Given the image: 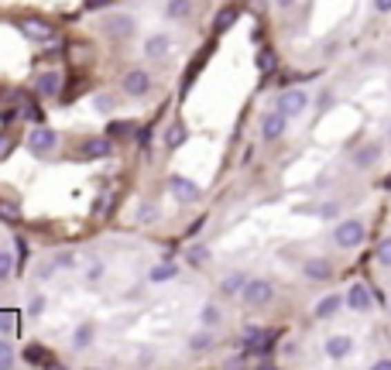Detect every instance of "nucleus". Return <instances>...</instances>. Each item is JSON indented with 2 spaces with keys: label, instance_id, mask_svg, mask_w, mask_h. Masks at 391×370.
Listing matches in <instances>:
<instances>
[{
  "label": "nucleus",
  "instance_id": "obj_25",
  "mask_svg": "<svg viewBox=\"0 0 391 370\" xmlns=\"http://www.w3.org/2000/svg\"><path fill=\"white\" fill-rule=\"evenodd\" d=\"M275 66H278L275 52H271V48H261V55H258V69H261L265 76H271V72H275Z\"/></svg>",
  "mask_w": 391,
  "mask_h": 370
},
{
  "label": "nucleus",
  "instance_id": "obj_18",
  "mask_svg": "<svg viewBox=\"0 0 391 370\" xmlns=\"http://www.w3.org/2000/svg\"><path fill=\"white\" fill-rule=\"evenodd\" d=\"M247 281H251V278L244 275V271H233L230 278H223V284H220V288H223V295H244Z\"/></svg>",
  "mask_w": 391,
  "mask_h": 370
},
{
  "label": "nucleus",
  "instance_id": "obj_4",
  "mask_svg": "<svg viewBox=\"0 0 391 370\" xmlns=\"http://www.w3.org/2000/svg\"><path fill=\"white\" fill-rule=\"evenodd\" d=\"M103 35H106V38H131V35H134V17H127V14L106 17V21H103Z\"/></svg>",
  "mask_w": 391,
  "mask_h": 370
},
{
  "label": "nucleus",
  "instance_id": "obj_49",
  "mask_svg": "<svg viewBox=\"0 0 391 370\" xmlns=\"http://www.w3.org/2000/svg\"><path fill=\"white\" fill-rule=\"evenodd\" d=\"M275 3H278V7H292L295 0H275Z\"/></svg>",
  "mask_w": 391,
  "mask_h": 370
},
{
  "label": "nucleus",
  "instance_id": "obj_11",
  "mask_svg": "<svg viewBox=\"0 0 391 370\" xmlns=\"http://www.w3.org/2000/svg\"><path fill=\"white\" fill-rule=\"evenodd\" d=\"M371 288L368 284H350V291H347V305L350 309H357V312H368L371 309Z\"/></svg>",
  "mask_w": 391,
  "mask_h": 370
},
{
  "label": "nucleus",
  "instance_id": "obj_17",
  "mask_svg": "<svg viewBox=\"0 0 391 370\" xmlns=\"http://www.w3.org/2000/svg\"><path fill=\"white\" fill-rule=\"evenodd\" d=\"M186 137H189L186 124H172V127L165 130V148H169V151H175V148H182V144H186Z\"/></svg>",
  "mask_w": 391,
  "mask_h": 370
},
{
  "label": "nucleus",
  "instance_id": "obj_35",
  "mask_svg": "<svg viewBox=\"0 0 391 370\" xmlns=\"http://www.w3.org/2000/svg\"><path fill=\"white\" fill-rule=\"evenodd\" d=\"M14 364V347L7 340H0V367H10Z\"/></svg>",
  "mask_w": 391,
  "mask_h": 370
},
{
  "label": "nucleus",
  "instance_id": "obj_48",
  "mask_svg": "<svg viewBox=\"0 0 391 370\" xmlns=\"http://www.w3.org/2000/svg\"><path fill=\"white\" fill-rule=\"evenodd\" d=\"M374 367H378V370H391V360H378Z\"/></svg>",
  "mask_w": 391,
  "mask_h": 370
},
{
  "label": "nucleus",
  "instance_id": "obj_20",
  "mask_svg": "<svg viewBox=\"0 0 391 370\" xmlns=\"http://www.w3.org/2000/svg\"><path fill=\"white\" fill-rule=\"evenodd\" d=\"M233 21H237V7H223V10L213 17V31H216V35H223V31H230V28H233Z\"/></svg>",
  "mask_w": 391,
  "mask_h": 370
},
{
  "label": "nucleus",
  "instance_id": "obj_19",
  "mask_svg": "<svg viewBox=\"0 0 391 370\" xmlns=\"http://www.w3.org/2000/svg\"><path fill=\"white\" fill-rule=\"evenodd\" d=\"M179 275V264L175 261H162V264H155L151 271H148V278L158 284V281H172V278Z\"/></svg>",
  "mask_w": 391,
  "mask_h": 370
},
{
  "label": "nucleus",
  "instance_id": "obj_31",
  "mask_svg": "<svg viewBox=\"0 0 391 370\" xmlns=\"http://www.w3.org/2000/svg\"><path fill=\"white\" fill-rule=\"evenodd\" d=\"M14 257H17V271L24 268V261H28V240L24 237H17L14 240Z\"/></svg>",
  "mask_w": 391,
  "mask_h": 370
},
{
  "label": "nucleus",
  "instance_id": "obj_37",
  "mask_svg": "<svg viewBox=\"0 0 391 370\" xmlns=\"http://www.w3.org/2000/svg\"><path fill=\"white\" fill-rule=\"evenodd\" d=\"M10 151H14V134H0V162H7Z\"/></svg>",
  "mask_w": 391,
  "mask_h": 370
},
{
  "label": "nucleus",
  "instance_id": "obj_28",
  "mask_svg": "<svg viewBox=\"0 0 391 370\" xmlns=\"http://www.w3.org/2000/svg\"><path fill=\"white\" fill-rule=\"evenodd\" d=\"M17 103L24 106V117H31V120H41V106H35V99H31V96H24V92H21V96H17ZM21 106H17V110H21Z\"/></svg>",
  "mask_w": 391,
  "mask_h": 370
},
{
  "label": "nucleus",
  "instance_id": "obj_26",
  "mask_svg": "<svg viewBox=\"0 0 391 370\" xmlns=\"http://www.w3.org/2000/svg\"><path fill=\"white\" fill-rule=\"evenodd\" d=\"M265 340V329L261 326H247L244 333H240V347L247 350V347H254V343H261Z\"/></svg>",
  "mask_w": 391,
  "mask_h": 370
},
{
  "label": "nucleus",
  "instance_id": "obj_8",
  "mask_svg": "<svg viewBox=\"0 0 391 370\" xmlns=\"http://www.w3.org/2000/svg\"><path fill=\"white\" fill-rule=\"evenodd\" d=\"M169 188H172V195L179 199V202H196L202 192H199V185L193 179H182V175H172L169 179Z\"/></svg>",
  "mask_w": 391,
  "mask_h": 370
},
{
  "label": "nucleus",
  "instance_id": "obj_43",
  "mask_svg": "<svg viewBox=\"0 0 391 370\" xmlns=\"http://www.w3.org/2000/svg\"><path fill=\"white\" fill-rule=\"evenodd\" d=\"M155 213H158L155 206H141V220H144V223H151V220H155Z\"/></svg>",
  "mask_w": 391,
  "mask_h": 370
},
{
  "label": "nucleus",
  "instance_id": "obj_34",
  "mask_svg": "<svg viewBox=\"0 0 391 370\" xmlns=\"http://www.w3.org/2000/svg\"><path fill=\"white\" fill-rule=\"evenodd\" d=\"M90 340H93V326H83V329L73 336V343H76L79 350H83V347H90Z\"/></svg>",
  "mask_w": 391,
  "mask_h": 370
},
{
  "label": "nucleus",
  "instance_id": "obj_27",
  "mask_svg": "<svg viewBox=\"0 0 391 370\" xmlns=\"http://www.w3.org/2000/svg\"><path fill=\"white\" fill-rule=\"evenodd\" d=\"M106 134H110V137H131V134H134V124H131V120H113V124L106 127Z\"/></svg>",
  "mask_w": 391,
  "mask_h": 370
},
{
  "label": "nucleus",
  "instance_id": "obj_29",
  "mask_svg": "<svg viewBox=\"0 0 391 370\" xmlns=\"http://www.w3.org/2000/svg\"><path fill=\"white\" fill-rule=\"evenodd\" d=\"M14 264H17V257L7 254V251H0V281H7V278L14 275Z\"/></svg>",
  "mask_w": 391,
  "mask_h": 370
},
{
  "label": "nucleus",
  "instance_id": "obj_14",
  "mask_svg": "<svg viewBox=\"0 0 391 370\" xmlns=\"http://www.w3.org/2000/svg\"><path fill=\"white\" fill-rule=\"evenodd\" d=\"M305 278L309 281H326V278H333V268H330V261L326 257H312V261H305Z\"/></svg>",
  "mask_w": 391,
  "mask_h": 370
},
{
  "label": "nucleus",
  "instance_id": "obj_6",
  "mask_svg": "<svg viewBox=\"0 0 391 370\" xmlns=\"http://www.w3.org/2000/svg\"><path fill=\"white\" fill-rule=\"evenodd\" d=\"M305 106H309V96L302 90H285L278 96V110L282 113H289V117H298V113H305Z\"/></svg>",
  "mask_w": 391,
  "mask_h": 370
},
{
  "label": "nucleus",
  "instance_id": "obj_30",
  "mask_svg": "<svg viewBox=\"0 0 391 370\" xmlns=\"http://www.w3.org/2000/svg\"><path fill=\"white\" fill-rule=\"evenodd\" d=\"M14 322H21V312L3 309V312H0V333H10V329H14Z\"/></svg>",
  "mask_w": 391,
  "mask_h": 370
},
{
  "label": "nucleus",
  "instance_id": "obj_9",
  "mask_svg": "<svg viewBox=\"0 0 391 370\" xmlns=\"http://www.w3.org/2000/svg\"><path fill=\"white\" fill-rule=\"evenodd\" d=\"M148 90H151V76H148L144 69H131V72L124 76V92H127V96H144Z\"/></svg>",
  "mask_w": 391,
  "mask_h": 370
},
{
  "label": "nucleus",
  "instance_id": "obj_2",
  "mask_svg": "<svg viewBox=\"0 0 391 370\" xmlns=\"http://www.w3.org/2000/svg\"><path fill=\"white\" fill-rule=\"evenodd\" d=\"M333 240H336V247H343V251L361 247V244H364V223H361V220H343V223L336 226Z\"/></svg>",
  "mask_w": 391,
  "mask_h": 370
},
{
  "label": "nucleus",
  "instance_id": "obj_7",
  "mask_svg": "<svg viewBox=\"0 0 391 370\" xmlns=\"http://www.w3.org/2000/svg\"><path fill=\"white\" fill-rule=\"evenodd\" d=\"M285 127H289V113H282V110H275V113H265V120H261L265 141H278V137L285 134Z\"/></svg>",
  "mask_w": 391,
  "mask_h": 370
},
{
  "label": "nucleus",
  "instance_id": "obj_42",
  "mask_svg": "<svg viewBox=\"0 0 391 370\" xmlns=\"http://www.w3.org/2000/svg\"><path fill=\"white\" fill-rule=\"evenodd\" d=\"M110 106H113V99H110V96H97V110H99V113H106Z\"/></svg>",
  "mask_w": 391,
  "mask_h": 370
},
{
  "label": "nucleus",
  "instance_id": "obj_32",
  "mask_svg": "<svg viewBox=\"0 0 391 370\" xmlns=\"http://www.w3.org/2000/svg\"><path fill=\"white\" fill-rule=\"evenodd\" d=\"M199 319H202V326L213 329V326L220 322V309H216V305H202V315H199Z\"/></svg>",
  "mask_w": 391,
  "mask_h": 370
},
{
  "label": "nucleus",
  "instance_id": "obj_50",
  "mask_svg": "<svg viewBox=\"0 0 391 370\" xmlns=\"http://www.w3.org/2000/svg\"><path fill=\"white\" fill-rule=\"evenodd\" d=\"M385 185H388V188H391V179H388V182H385Z\"/></svg>",
  "mask_w": 391,
  "mask_h": 370
},
{
  "label": "nucleus",
  "instance_id": "obj_1",
  "mask_svg": "<svg viewBox=\"0 0 391 370\" xmlns=\"http://www.w3.org/2000/svg\"><path fill=\"white\" fill-rule=\"evenodd\" d=\"M55 148H59V134H55L52 127H35V130L28 134V151H31L35 158H48Z\"/></svg>",
  "mask_w": 391,
  "mask_h": 370
},
{
  "label": "nucleus",
  "instance_id": "obj_24",
  "mask_svg": "<svg viewBox=\"0 0 391 370\" xmlns=\"http://www.w3.org/2000/svg\"><path fill=\"white\" fill-rule=\"evenodd\" d=\"M0 220H3V223H21V206L0 199Z\"/></svg>",
  "mask_w": 391,
  "mask_h": 370
},
{
  "label": "nucleus",
  "instance_id": "obj_36",
  "mask_svg": "<svg viewBox=\"0 0 391 370\" xmlns=\"http://www.w3.org/2000/svg\"><path fill=\"white\" fill-rule=\"evenodd\" d=\"M213 347V336L209 333H199V336H193V350L196 353H202V350H209Z\"/></svg>",
  "mask_w": 391,
  "mask_h": 370
},
{
  "label": "nucleus",
  "instance_id": "obj_15",
  "mask_svg": "<svg viewBox=\"0 0 391 370\" xmlns=\"http://www.w3.org/2000/svg\"><path fill=\"white\" fill-rule=\"evenodd\" d=\"M350 350H354V340H350V336H333V340H326V353H330V360H343Z\"/></svg>",
  "mask_w": 391,
  "mask_h": 370
},
{
  "label": "nucleus",
  "instance_id": "obj_10",
  "mask_svg": "<svg viewBox=\"0 0 391 370\" xmlns=\"http://www.w3.org/2000/svg\"><path fill=\"white\" fill-rule=\"evenodd\" d=\"M79 155L90 158V162H97V158H110V155H113V144H110L106 137H90V141H83Z\"/></svg>",
  "mask_w": 391,
  "mask_h": 370
},
{
  "label": "nucleus",
  "instance_id": "obj_47",
  "mask_svg": "<svg viewBox=\"0 0 391 370\" xmlns=\"http://www.w3.org/2000/svg\"><path fill=\"white\" fill-rule=\"evenodd\" d=\"M99 275H103V264H93V268H90V281H97Z\"/></svg>",
  "mask_w": 391,
  "mask_h": 370
},
{
  "label": "nucleus",
  "instance_id": "obj_12",
  "mask_svg": "<svg viewBox=\"0 0 391 370\" xmlns=\"http://www.w3.org/2000/svg\"><path fill=\"white\" fill-rule=\"evenodd\" d=\"M209 52H213V45H206V48H202V52H199V55H196L193 62H189V69H186V76H182V96H186V92L193 90V83H196V76H199V69H202V66H206V59H209Z\"/></svg>",
  "mask_w": 391,
  "mask_h": 370
},
{
  "label": "nucleus",
  "instance_id": "obj_5",
  "mask_svg": "<svg viewBox=\"0 0 391 370\" xmlns=\"http://www.w3.org/2000/svg\"><path fill=\"white\" fill-rule=\"evenodd\" d=\"M271 298H275V288L268 281H247V288H244V302L247 305L258 309V305H268Z\"/></svg>",
  "mask_w": 391,
  "mask_h": 370
},
{
  "label": "nucleus",
  "instance_id": "obj_39",
  "mask_svg": "<svg viewBox=\"0 0 391 370\" xmlns=\"http://www.w3.org/2000/svg\"><path fill=\"white\" fill-rule=\"evenodd\" d=\"M206 257H209V251H206V247H193V251H189V264H202Z\"/></svg>",
  "mask_w": 391,
  "mask_h": 370
},
{
  "label": "nucleus",
  "instance_id": "obj_13",
  "mask_svg": "<svg viewBox=\"0 0 391 370\" xmlns=\"http://www.w3.org/2000/svg\"><path fill=\"white\" fill-rule=\"evenodd\" d=\"M35 90H38V96H59V90H62V76H59L55 69H48V72L38 76Z\"/></svg>",
  "mask_w": 391,
  "mask_h": 370
},
{
  "label": "nucleus",
  "instance_id": "obj_38",
  "mask_svg": "<svg viewBox=\"0 0 391 370\" xmlns=\"http://www.w3.org/2000/svg\"><path fill=\"white\" fill-rule=\"evenodd\" d=\"M378 261H381L385 268H391V237L388 240H381V247H378Z\"/></svg>",
  "mask_w": 391,
  "mask_h": 370
},
{
  "label": "nucleus",
  "instance_id": "obj_40",
  "mask_svg": "<svg viewBox=\"0 0 391 370\" xmlns=\"http://www.w3.org/2000/svg\"><path fill=\"white\" fill-rule=\"evenodd\" d=\"M41 309H45V298H41V295H35V298H31V305H28V312H31V315H41Z\"/></svg>",
  "mask_w": 391,
  "mask_h": 370
},
{
  "label": "nucleus",
  "instance_id": "obj_41",
  "mask_svg": "<svg viewBox=\"0 0 391 370\" xmlns=\"http://www.w3.org/2000/svg\"><path fill=\"white\" fill-rule=\"evenodd\" d=\"M336 209H340V206H333V202H326V206H319V209H316V213H319V216H323V220H330V216H333V213H336Z\"/></svg>",
  "mask_w": 391,
  "mask_h": 370
},
{
  "label": "nucleus",
  "instance_id": "obj_3",
  "mask_svg": "<svg viewBox=\"0 0 391 370\" xmlns=\"http://www.w3.org/2000/svg\"><path fill=\"white\" fill-rule=\"evenodd\" d=\"M21 35L28 41H52L55 38V28L48 21H41V17H28V21H21Z\"/></svg>",
  "mask_w": 391,
  "mask_h": 370
},
{
  "label": "nucleus",
  "instance_id": "obj_46",
  "mask_svg": "<svg viewBox=\"0 0 391 370\" xmlns=\"http://www.w3.org/2000/svg\"><path fill=\"white\" fill-rule=\"evenodd\" d=\"M374 7H378L381 14H388V10H391V0H374Z\"/></svg>",
  "mask_w": 391,
  "mask_h": 370
},
{
  "label": "nucleus",
  "instance_id": "obj_21",
  "mask_svg": "<svg viewBox=\"0 0 391 370\" xmlns=\"http://www.w3.org/2000/svg\"><path fill=\"white\" fill-rule=\"evenodd\" d=\"M340 305H343V298H340V295H326L323 302H316V315H319V319H330V315H336V312H340Z\"/></svg>",
  "mask_w": 391,
  "mask_h": 370
},
{
  "label": "nucleus",
  "instance_id": "obj_33",
  "mask_svg": "<svg viewBox=\"0 0 391 370\" xmlns=\"http://www.w3.org/2000/svg\"><path fill=\"white\" fill-rule=\"evenodd\" d=\"M189 14V0H169V17H186Z\"/></svg>",
  "mask_w": 391,
  "mask_h": 370
},
{
  "label": "nucleus",
  "instance_id": "obj_44",
  "mask_svg": "<svg viewBox=\"0 0 391 370\" xmlns=\"http://www.w3.org/2000/svg\"><path fill=\"white\" fill-rule=\"evenodd\" d=\"M113 0H86V10H99V7H110Z\"/></svg>",
  "mask_w": 391,
  "mask_h": 370
},
{
  "label": "nucleus",
  "instance_id": "obj_23",
  "mask_svg": "<svg viewBox=\"0 0 391 370\" xmlns=\"http://www.w3.org/2000/svg\"><path fill=\"white\" fill-rule=\"evenodd\" d=\"M24 360H28V364H55V360L48 357V350L38 347V343H31V347L24 350Z\"/></svg>",
  "mask_w": 391,
  "mask_h": 370
},
{
  "label": "nucleus",
  "instance_id": "obj_45",
  "mask_svg": "<svg viewBox=\"0 0 391 370\" xmlns=\"http://www.w3.org/2000/svg\"><path fill=\"white\" fill-rule=\"evenodd\" d=\"M52 275H55V264H45V268L38 271V278H41V281H48Z\"/></svg>",
  "mask_w": 391,
  "mask_h": 370
},
{
  "label": "nucleus",
  "instance_id": "obj_16",
  "mask_svg": "<svg viewBox=\"0 0 391 370\" xmlns=\"http://www.w3.org/2000/svg\"><path fill=\"white\" fill-rule=\"evenodd\" d=\"M169 35H151L148 41H144V55L148 59H162V55H169Z\"/></svg>",
  "mask_w": 391,
  "mask_h": 370
},
{
  "label": "nucleus",
  "instance_id": "obj_22",
  "mask_svg": "<svg viewBox=\"0 0 391 370\" xmlns=\"http://www.w3.org/2000/svg\"><path fill=\"white\" fill-rule=\"evenodd\" d=\"M378 155H381V148H378V144H368V148H361V151H357L354 165H357V168H371Z\"/></svg>",
  "mask_w": 391,
  "mask_h": 370
}]
</instances>
